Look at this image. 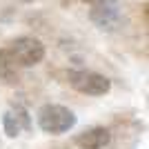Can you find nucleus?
<instances>
[{"label": "nucleus", "mask_w": 149, "mask_h": 149, "mask_svg": "<svg viewBox=\"0 0 149 149\" xmlns=\"http://www.w3.org/2000/svg\"><path fill=\"white\" fill-rule=\"evenodd\" d=\"M89 18H91V22H96L100 29L113 31V29L120 27L123 16H120V9H118V5H116V0H111V2L93 5L91 9H89Z\"/></svg>", "instance_id": "20e7f679"}, {"label": "nucleus", "mask_w": 149, "mask_h": 149, "mask_svg": "<svg viewBox=\"0 0 149 149\" xmlns=\"http://www.w3.org/2000/svg\"><path fill=\"white\" fill-rule=\"evenodd\" d=\"M13 116H16V120L20 123V129H31V118H29V111H27L22 105H13Z\"/></svg>", "instance_id": "6e6552de"}, {"label": "nucleus", "mask_w": 149, "mask_h": 149, "mask_svg": "<svg viewBox=\"0 0 149 149\" xmlns=\"http://www.w3.org/2000/svg\"><path fill=\"white\" fill-rule=\"evenodd\" d=\"M9 51H11L13 60L18 62V67H33L45 58V45L31 36L16 38L9 45Z\"/></svg>", "instance_id": "7ed1b4c3"}, {"label": "nucleus", "mask_w": 149, "mask_h": 149, "mask_svg": "<svg viewBox=\"0 0 149 149\" xmlns=\"http://www.w3.org/2000/svg\"><path fill=\"white\" fill-rule=\"evenodd\" d=\"M69 85L80 93H87V96H105L109 89H111V80L102 74H96V71H87V69H74L69 71Z\"/></svg>", "instance_id": "f03ea898"}, {"label": "nucleus", "mask_w": 149, "mask_h": 149, "mask_svg": "<svg viewBox=\"0 0 149 149\" xmlns=\"http://www.w3.org/2000/svg\"><path fill=\"white\" fill-rule=\"evenodd\" d=\"M18 69L20 67H18V62L13 60L9 47H2V49H0V82H2V85H9V87L18 85V80H20Z\"/></svg>", "instance_id": "423d86ee"}, {"label": "nucleus", "mask_w": 149, "mask_h": 149, "mask_svg": "<svg viewBox=\"0 0 149 149\" xmlns=\"http://www.w3.org/2000/svg\"><path fill=\"white\" fill-rule=\"evenodd\" d=\"M109 140H111V131L105 127H91L74 138V143L80 149H102L109 145Z\"/></svg>", "instance_id": "39448f33"}, {"label": "nucleus", "mask_w": 149, "mask_h": 149, "mask_svg": "<svg viewBox=\"0 0 149 149\" xmlns=\"http://www.w3.org/2000/svg\"><path fill=\"white\" fill-rule=\"evenodd\" d=\"M38 127L47 134H65L76 125V113L62 105H42L38 109Z\"/></svg>", "instance_id": "f257e3e1"}, {"label": "nucleus", "mask_w": 149, "mask_h": 149, "mask_svg": "<svg viewBox=\"0 0 149 149\" xmlns=\"http://www.w3.org/2000/svg\"><path fill=\"white\" fill-rule=\"evenodd\" d=\"M2 125H5V134L9 138H16L20 134V123L16 120V116H13L11 111H7L5 116H2Z\"/></svg>", "instance_id": "0eeeda50"}, {"label": "nucleus", "mask_w": 149, "mask_h": 149, "mask_svg": "<svg viewBox=\"0 0 149 149\" xmlns=\"http://www.w3.org/2000/svg\"><path fill=\"white\" fill-rule=\"evenodd\" d=\"M82 2H87L89 7H93V5H102V2H111V0H82Z\"/></svg>", "instance_id": "1a4fd4ad"}, {"label": "nucleus", "mask_w": 149, "mask_h": 149, "mask_svg": "<svg viewBox=\"0 0 149 149\" xmlns=\"http://www.w3.org/2000/svg\"><path fill=\"white\" fill-rule=\"evenodd\" d=\"M20 2H36V0H20Z\"/></svg>", "instance_id": "9d476101"}]
</instances>
